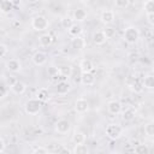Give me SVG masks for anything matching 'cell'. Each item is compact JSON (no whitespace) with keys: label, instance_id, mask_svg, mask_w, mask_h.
Masks as SVG:
<instances>
[{"label":"cell","instance_id":"obj_34","mask_svg":"<svg viewBox=\"0 0 154 154\" xmlns=\"http://www.w3.org/2000/svg\"><path fill=\"white\" fill-rule=\"evenodd\" d=\"M7 52H8L7 46L4 45V43H0V58H4L7 54Z\"/></svg>","mask_w":154,"mask_h":154},{"label":"cell","instance_id":"obj_7","mask_svg":"<svg viewBox=\"0 0 154 154\" xmlns=\"http://www.w3.org/2000/svg\"><path fill=\"white\" fill-rule=\"evenodd\" d=\"M75 109L78 113H85L89 109V103L84 97H79L75 102Z\"/></svg>","mask_w":154,"mask_h":154},{"label":"cell","instance_id":"obj_11","mask_svg":"<svg viewBox=\"0 0 154 154\" xmlns=\"http://www.w3.org/2000/svg\"><path fill=\"white\" fill-rule=\"evenodd\" d=\"M101 22L103 23V24H106V25H108V24H112L113 23V20H114V12L113 11H111V10H105L102 13H101Z\"/></svg>","mask_w":154,"mask_h":154},{"label":"cell","instance_id":"obj_9","mask_svg":"<svg viewBox=\"0 0 154 154\" xmlns=\"http://www.w3.org/2000/svg\"><path fill=\"white\" fill-rule=\"evenodd\" d=\"M70 89H71V85H70L69 82H66V81H59V82H57L55 90H57L58 94L65 95V94H67L70 91Z\"/></svg>","mask_w":154,"mask_h":154},{"label":"cell","instance_id":"obj_15","mask_svg":"<svg viewBox=\"0 0 154 154\" xmlns=\"http://www.w3.org/2000/svg\"><path fill=\"white\" fill-rule=\"evenodd\" d=\"M106 41H107V37H106V35H105L103 31L99 30V31H95V32L93 34V42H94L95 45L101 46V45H103Z\"/></svg>","mask_w":154,"mask_h":154},{"label":"cell","instance_id":"obj_33","mask_svg":"<svg viewBox=\"0 0 154 154\" xmlns=\"http://www.w3.org/2000/svg\"><path fill=\"white\" fill-rule=\"evenodd\" d=\"M47 72H48V76L52 78L53 76H55L59 71H58V67H55V66H49L48 67V70H47Z\"/></svg>","mask_w":154,"mask_h":154},{"label":"cell","instance_id":"obj_8","mask_svg":"<svg viewBox=\"0 0 154 154\" xmlns=\"http://www.w3.org/2000/svg\"><path fill=\"white\" fill-rule=\"evenodd\" d=\"M6 69L10 71V72H19L20 69H22V64L18 59H10L7 63H6Z\"/></svg>","mask_w":154,"mask_h":154},{"label":"cell","instance_id":"obj_43","mask_svg":"<svg viewBox=\"0 0 154 154\" xmlns=\"http://www.w3.org/2000/svg\"><path fill=\"white\" fill-rule=\"evenodd\" d=\"M107 1H111V0H107Z\"/></svg>","mask_w":154,"mask_h":154},{"label":"cell","instance_id":"obj_35","mask_svg":"<svg viewBox=\"0 0 154 154\" xmlns=\"http://www.w3.org/2000/svg\"><path fill=\"white\" fill-rule=\"evenodd\" d=\"M32 153H35V154H46L47 149L43 148V147H36V148L32 149Z\"/></svg>","mask_w":154,"mask_h":154},{"label":"cell","instance_id":"obj_4","mask_svg":"<svg viewBox=\"0 0 154 154\" xmlns=\"http://www.w3.org/2000/svg\"><path fill=\"white\" fill-rule=\"evenodd\" d=\"M31 25L36 31H45L48 28V19L45 16H36L32 18Z\"/></svg>","mask_w":154,"mask_h":154},{"label":"cell","instance_id":"obj_25","mask_svg":"<svg viewBox=\"0 0 154 154\" xmlns=\"http://www.w3.org/2000/svg\"><path fill=\"white\" fill-rule=\"evenodd\" d=\"M88 152H89L88 150V147L85 144H83V143L76 144L75 148H73V150H72V153H75V154H87Z\"/></svg>","mask_w":154,"mask_h":154},{"label":"cell","instance_id":"obj_19","mask_svg":"<svg viewBox=\"0 0 154 154\" xmlns=\"http://www.w3.org/2000/svg\"><path fill=\"white\" fill-rule=\"evenodd\" d=\"M142 85H143V88L152 90V89L154 88V77H153V75H147V76H144V78H143V81H142Z\"/></svg>","mask_w":154,"mask_h":154},{"label":"cell","instance_id":"obj_1","mask_svg":"<svg viewBox=\"0 0 154 154\" xmlns=\"http://www.w3.org/2000/svg\"><path fill=\"white\" fill-rule=\"evenodd\" d=\"M42 107V102L36 97V99H30L25 102L24 105V109L29 116H35L41 111Z\"/></svg>","mask_w":154,"mask_h":154},{"label":"cell","instance_id":"obj_31","mask_svg":"<svg viewBox=\"0 0 154 154\" xmlns=\"http://www.w3.org/2000/svg\"><path fill=\"white\" fill-rule=\"evenodd\" d=\"M73 24V19L72 18H69V17H65L61 19V25L64 29H69L71 25Z\"/></svg>","mask_w":154,"mask_h":154},{"label":"cell","instance_id":"obj_42","mask_svg":"<svg viewBox=\"0 0 154 154\" xmlns=\"http://www.w3.org/2000/svg\"><path fill=\"white\" fill-rule=\"evenodd\" d=\"M28 2H31V4H34V2H37L38 0H26Z\"/></svg>","mask_w":154,"mask_h":154},{"label":"cell","instance_id":"obj_5","mask_svg":"<svg viewBox=\"0 0 154 154\" xmlns=\"http://www.w3.org/2000/svg\"><path fill=\"white\" fill-rule=\"evenodd\" d=\"M71 129V124L66 119H59L55 123V131L59 134H67Z\"/></svg>","mask_w":154,"mask_h":154},{"label":"cell","instance_id":"obj_20","mask_svg":"<svg viewBox=\"0 0 154 154\" xmlns=\"http://www.w3.org/2000/svg\"><path fill=\"white\" fill-rule=\"evenodd\" d=\"M38 41H40L41 46H45V47H47V46H49V45L53 42V38H52V35L47 32V34H43V35H41V36L38 37Z\"/></svg>","mask_w":154,"mask_h":154},{"label":"cell","instance_id":"obj_24","mask_svg":"<svg viewBox=\"0 0 154 154\" xmlns=\"http://www.w3.org/2000/svg\"><path fill=\"white\" fill-rule=\"evenodd\" d=\"M84 141H85V135H84L83 132H81V131L75 132V135L72 136V142H73L75 144L84 143Z\"/></svg>","mask_w":154,"mask_h":154},{"label":"cell","instance_id":"obj_39","mask_svg":"<svg viewBox=\"0 0 154 154\" xmlns=\"http://www.w3.org/2000/svg\"><path fill=\"white\" fill-rule=\"evenodd\" d=\"M5 147H6L5 141H4L2 138H0V153H2V152L5 150Z\"/></svg>","mask_w":154,"mask_h":154},{"label":"cell","instance_id":"obj_22","mask_svg":"<svg viewBox=\"0 0 154 154\" xmlns=\"http://www.w3.org/2000/svg\"><path fill=\"white\" fill-rule=\"evenodd\" d=\"M12 8H13V4H12L11 0H2L0 2V10H1V12L8 13Z\"/></svg>","mask_w":154,"mask_h":154},{"label":"cell","instance_id":"obj_29","mask_svg":"<svg viewBox=\"0 0 154 154\" xmlns=\"http://www.w3.org/2000/svg\"><path fill=\"white\" fill-rule=\"evenodd\" d=\"M144 11H146V13H154V1L153 0H147L144 2Z\"/></svg>","mask_w":154,"mask_h":154},{"label":"cell","instance_id":"obj_16","mask_svg":"<svg viewBox=\"0 0 154 154\" xmlns=\"http://www.w3.org/2000/svg\"><path fill=\"white\" fill-rule=\"evenodd\" d=\"M79 69L82 72H91L94 70V64L89 59H83L79 64Z\"/></svg>","mask_w":154,"mask_h":154},{"label":"cell","instance_id":"obj_27","mask_svg":"<svg viewBox=\"0 0 154 154\" xmlns=\"http://www.w3.org/2000/svg\"><path fill=\"white\" fill-rule=\"evenodd\" d=\"M134 152L137 153V154H148L149 149L146 144H137L135 148H134Z\"/></svg>","mask_w":154,"mask_h":154},{"label":"cell","instance_id":"obj_40","mask_svg":"<svg viewBox=\"0 0 154 154\" xmlns=\"http://www.w3.org/2000/svg\"><path fill=\"white\" fill-rule=\"evenodd\" d=\"M58 152H60V153H71V150H69V149H66V148H60V149H58Z\"/></svg>","mask_w":154,"mask_h":154},{"label":"cell","instance_id":"obj_3","mask_svg":"<svg viewBox=\"0 0 154 154\" xmlns=\"http://www.w3.org/2000/svg\"><path fill=\"white\" fill-rule=\"evenodd\" d=\"M140 38V31L135 26H128L124 30V40L128 43H135Z\"/></svg>","mask_w":154,"mask_h":154},{"label":"cell","instance_id":"obj_12","mask_svg":"<svg viewBox=\"0 0 154 154\" xmlns=\"http://www.w3.org/2000/svg\"><path fill=\"white\" fill-rule=\"evenodd\" d=\"M71 47L76 51H82L85 47V40L81 36H76L71 40Z\"/></svg>","mask_w":154,"mask_h":154},{"label":"cell","instance_id":"obj_36","mask_svg":"<svg viewBox=\"0 0 154 154\" xmlns=\"http://www.w3.org/2000/svg\"><path fill=\"white\" fill-rule=\"evenodd\" d=\"M7 95V88L4 84H0V99H4Z\"/></svg>","mask_w":154,"mask_h":154},{"label":"cell","instance_id":"obj_21","mask_svg":"<svg viewBox=\"0 0 154 154\" xmlns=\"http://www.w3.org/2000/svg\"><path fill=\"white\" fill-rule=\"evenodd\" d=\"M135 117H136V112L132 108H128L123 112V119L125 122H132L135 119Z\"/></svg>","mask_w":154,"mask_h":154},{"label":"cell","instance_id":"obj_17","mask_svg":"<svg viewBox=\"0 0 154 154\" xmlns=\"http://www.w3.org/2000/svg\"><path fill=\"white\" fill-rule=\"evenodd\" d=\"M67 31H69V34H70L72 37H76V36H79V35L82 34L83 28H82V25H81V24L73 23V24L67 29Z\"/></svg>","mask_w":154,"mask_h":154},{"label":"cell","instance_id":"obj_6","mask_svg":"<svg viewBox=\"0 0 154 154\" xmlns=\"http://www.w3.org/2000/svg\"><path fill=\"white\" fill-rule=\"evenodd\" d=\"M31 60L35 65L37 66H41V65H45L46 61H47V54L45 52H41V51H37L32 54L31 57Z\"/></svg>","mask_w":154,"mask_h":154},{"label":"cell","instance_id":"obj_37","mask_svg":"<svg viewBox=\"0 0 154 154\" xmlns=\"http://www.w3.org/2000/svg\"><path fill=\"white\" fill-rule=\"evenodd\" d=\"M103 32H105V35H106V37L107 38H109L111 36H113V34H114V31H113V29L112 28H106L105 30H103Z\"/></svg>","mask_w":154,"mask_h":154},{"label":"cell","instance_id":"obj_14","mask_svg":"<svg viewBox=\"0 0 154 154\" xmlns=\"http://www.w3.org/2000/svg\"><path fill=\"white\" fill-rule=\"evenodd\" d=\"M11 90L13 91V94L20 95V94H23V93L26 90V85H25V83L22 82V81H16V82L11 85Z\"/></svg>","mask_w":154,"mask_h":154},{"label":"cell","instance_id":"obj_18","mask_svg":"<svg viewBox=\"0 0 154 154\" xmlns=\"http://www.w3.org/2000/svg\"><path fill=\"white\" fill-rule=\"evenodd\" d=\"M85 18H87V12H85L83 8H77V10H75L73 17H72L73 20H76V22H83V20H85Z\"/></svg>","mask_w":154,"mask_h":154},{"label":"cell","instance_id":"obj_2","mask_svg":"<svg viewBox=\"0 0 154 154\" xmlns=\"http://www.w3.org/2000/svg\"><path fill=\"white\" fill-rule=\"evenodd\" d=\"M123 135V128L119 124H109L106 128V136L111 140H118Z\"/></svg>","mask_w":154,"mask_h":154},{"label":"cell","instance_id":"obj_28","mask_svg":"<svg viewBox=\"0 0 154 154\" xmlns=\"http://www.w3.org/2000/svg\"><path fill=\"white\" fill-rule=\"evenodd\" d=\"M58 71H59V73H60L61 76L69 77V76L71 75V72H72V69H71V66H60V67L58 69Z\"/></svg>","mask_w":154,"mask_h":154},{"label":"cell","instance_id":"obj_41","mask_svg":"<svg viewBox=\"0 0 154 154\" xmlns=\"http://www.w3.org/2000/svg\"><path fill=\"white\" fill-rule=\"evenodd\" d=\"M12 1V4H13V6H17L19 2H20V0H11Z\"/></svg>","mask_w":154,"mask_h":154},{"label":"cell","instance_id":"obj_38","mask_svg":"<svg viewBox=\"0 0 154 154\" xmlns=\"http://www.w3.org/2000/svg\"><path fill=\"white\" fill-rule=\"evenodd\" d=\"M147 20L150 25H154V13H147Z\"/></svg>","mask_w":154,"mask_h":154},{"label":"cell","instance_id":"obj_26","mask_svg":"<svg viewBox=\"0 0 154 154\" xmlns=\"http://www.w3.org/2000/svg\"><path fill=\"white\" fill-rule=\"evenodd\" d=\"M130 89L135 93H141L143 90V85H142V82H140L138 79H135L131 84H130Z\"/></svg>","mask_w":154,"mask_h":154},{"label":"cell","instance_id":"obj_30","mask_svg":"<svg viewBox=\"0 0 154 154\" xmlns=\"http://www.w3.org/2000/svg\"><path fill=\"white\" fill-rule=\"evenodd\" d=\"M144 132H146V135H148L149 137H153V136H154V124H153V123H148V124L144 126Z\"/></svg>","mask_w":154,"mask_h":154},{"label":"cell","instance_id":"obj_32","mask_svg":"<svg viewBox=\"0 0 154 154\" xmlns=\"http://www.w3.org/2000/svg\"><path fill=\"white\" fill-rule=\"evenodd\" d=\"M114 2H116V6L118 8H125L129 6L130 0H114Z\"/></svg>","mask_w":154,"mask_h":154},{"label":"cell","instance_id":"obj_13","mask_svg":"<svg viewBox=\"0 0 154 154\" xmlns=\"http://www.w3.org/2000/svg\"><path fill=\"white\" fill-rule=\"evenodd\" d=\"M81 83L83 85H93L95 83V76L91 72H82Z\"/></svg>","mask_w":154,"mask_h":154},{"label":"cell","instance_id":"obj_23","mask_svg":"<svg viewBox=\"0 0 154 154\" xmlns=\"http://www.w3.org/2000/svg\"><path fill=\"white\" fill-rule=\"evenodd\" d=\"M37 99H38L41 102L48 101V100H49V91H48L46 88L40 89V90L37 91Z\"/></svg>","mask_w":154,"mask_h":154},{"label":"cell","instance_id":"obj_10","mask_svg":"<svg viewBox=\"0 0 154 154\" xmlns=\"http://www.w3.org/2000/svg\"><path fill=\"white\" fill-rule=\"evenodd\" d=\"M107 111L111 114H119L122 111V103L118 100H112L107 103Z\"/></svg>","mask_w":154,"mask_h":154}]
</instances>
